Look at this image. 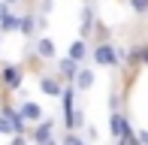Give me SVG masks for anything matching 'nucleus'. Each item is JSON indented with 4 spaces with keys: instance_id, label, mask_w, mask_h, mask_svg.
<instances>
[{
    "instance_id": "obj_11",
    "label": "nucleus",
    "mask_w": 148,
    "mask_h": 145,
    "mask_svg": "<svg viewBox=\"0 0 148 145\" xmlns=\"http://www.w3.org/2000/svg\"><path fill=\"white\" fill-rule=\"evenodd\" d=\"M33 139H36V142H49V139H51V124L42 121V124L36 127V133H33Z\"/></svg>"
},
{
    "instance_id": "obj_14",
    "label": "nucleus",
    "mask_w": 148,
    "mask_h": 145,
    "mask_svg": "<svg viewBox=\"0 0 148 145\" xmlns=\"http://www.w3.org/2000/svg\"><path fill=\"white\" fill-rule=\"evenodd\" d=\"M91 21H94V18H91V9H85V12H82V30H85V34H88V30L94 27Z\"/></svg>"
},
{
    "instance_id": "obj_6",
    "label": "nucleus",
    "mask_w": 148,
    "mask_h": 145,
    "mask_svg": "<svg viewBox=\"0 0 148 145\" xmlns=\"http://www.w3.org/2000/svg\"><path fill=\"white\" fill-rule=\"evenodd\" d=\"M36 55L45 57V61H51V57H55V42H51V39H39L36 42Z\"/></svg>"
},
{
    "instance_id": "obj_5",
    "label": "nucleus",
    "mask_w": 148,
    "mask_h": 145,
    "mask_svg": "<svg viewBox=\"0 0 148 145\" xmlns=\"http://www.w3.org/2000/svg\"><path fill=\"white\" fill-rule=\"evenodd\" d=\"M70 57L73 61H85V57H88V42H85V39H76V42L70 45Z\"/></svg>"
},
{
    "instance_id": "obj_4",
    "label": "nucleus",
    "mask_w": 148,
    "mask_h": 145,
    "mask_svg": "<svg viewBox=\"0 0 148 145\" xmlns=\"http://www.w3.org/2000/svg\"><path fill=\"white\" fill-rule=\"evenodd\" d=\"M39 88H42V94H49V97H60V82L55 76H45L42 82H39Z\"/></svg>"
},
{
    "instance_id": "obj_9",
    "label": "nucleus",
    "mask_w": 148,
    "mask_h": 145,
    "mask_svg": "<svg viewBox=\"0 0 148 145\" xmlns=\"http://www.w3.org/2000/svg\"><path fill=\"white\" fill-rule=\"evenodd\" d=\"M21 118H30V121H39V118H42V109H39L36 103H24V106H21Z\"/></svg>"
},
{
    "instance_id": "obj_16",
    "label": "nucleus",
    "mask_w": 148,
    "mask_h": 145,
    "mask_svg": "<svg viewBox=\"0 0 148 145\" xmlns=\"http://www.w3.org/2000/svg\"><path fill=\"white\" fill-rule=\"evenodd\" d=\"M64 142H70V145H76V142H79V145H82V139H79V136H73V133H66V136H64Z\"/></svg>"
},
{
    "instance_id": "obj_13",
    "label": "nucleus",
    "mask_w": 148,
    "mask_h": 145,
    "mask_svg": "<svg viewBox=\"0 0 148 145\" xmlns=\"http://www.w3.org/2000/svg\"><path fill=\"white\" fill-rule=\"evenodd\" d=\"M18 30H21V34H33V30H36V18H18Z\"/></svg>"
},
{
    "instance_id": "obj_1",
    "label": "nucleus",
    "mask_w": 148,
    "mask_h": 145,
    "mask_svg": "<svg viewBox=\"0 0 148 145\" xmlns=\"http://www.w3.org/2000/svg\"><path fill=\"white\" fill-rule=\"evenodd\" d=\"M118 51H115V45H109V42H100L97 49H94V61L97 64H103V67H109V64H118Z\"/></svg>"
},
{
    "instance_id": "obj_7",
    "label": "nucleus",
    "mask_w": 148,
    "mask_h": 145,
    "mask_svg": "<svg viewBox=\"0 0 148 145\" xmlns=\"http://www.w3.org/2000/svg\"><path fill=\"white\" fill-rule=\"evenodd\" d=\"M0 79H3L9 88H15V85L21 82V72H18V67H3V76H0Z\"/></svg>"
},
{
    "instance_id": "obj_15",
    "label": "nucleus",
    "mask_w": 148,
    "mask_h": 145,
    "mask_svg": "<svg viewBox=\"0 0 148 145\" xmlns=\"http://www.w3.org/2000/svg\"><path fill=\"white\" fill-rule=\"evenodd\" d=\"M130 6L136 12H148V0H130Z\"/></svg>"
},
{
    "instance_id": "obj_18",
    "label": "nucleus",
    "mask_w": 148,
    "mask_h": 145,
    "mask_svg": "<svg viewBox=\"0 0 148 145\" xmlns=\"http://www.w3.org/2000/svg\"><path fill=\"white\" fill-rule=\"evenodd\" d=\"M139 142H148V130H139Z\"/></svg>"
},
{
    "instance_id": "obj_19",
    "label": "nucleus",
    "mask_w": 148,
    "mask_h": 145,
    "mask_svg": "<svg viewBox=\"0 0 148 145\" xmlns=\"http://www.w3.org/2000/svg\"><path fill=\"white\" fill-rule=\"evenodd\" d=\"M3 12H6V3H0V15H3Z\"/></svg>"
},
{
    "instance_id": "obj_20",
    "label": "nucleus",
    "mask_w": 148,
    "mask_h": 145,
    "mask_svg": "<svg viewBox=\"0 0 148 145\" xmlns=\"http://www.w3.org/2000/svg\"><path fill=\"white\" fill-rule=\"evenodd\" d=\"M3 3H6V6H9V3H18V0H3Z\"/></svg>"
},
{
    "instance_id": "obj_3",
    "label": "nucleus",
    "mask_w": 148,
    "mask_h": 145,
    "mask_svg": "<svg viewBox=\"0 0 148 145\" xmlns=\"http://www.w3.org/2000/svg\"><path fill=\"white\" fill-rule=\"evenodd\" d=\"M76 88L79 91H91V85H94V72L91 70H76Z\"/></svg>"
},
{
    "instance_id": "obj_17",
    "label": "nucleus",
    "mask_w": 148,
    "mask_h": 145,
    "mask_svg": "<svg viewBox=\"0 0 148 145\" xmlns=\"http://www.w3.org/2000/svg\"><path fill=\"white\" fill-rule=\"evenodd\" d=\"M139 49H142V51H139V57H142V61L148 64V45H139Z\"/></svg>"
},
{
    "instance_id": "obj_8",
    "label": "nucleus",
    "mask_w": 148,
    "mask_h": 145,
    "mask_svg": "<svg viewBox=\"0 0 148 145\" xmlns=\"http://www.w3.org/2000/svg\"><path fill=\"white\" fill-rule=\"evenodd\" d=\"M0 30H3V34H12V30H18V18H15V15H9V12H3V15H0Z\"/></svg>"
},
{
    "instance_id": "obj_10",
    "label": "nucleus",
    "mask_w": 148,
    "mask_h": 145,
    "mask_svg": "<svg viewBox=\"0 0 148 145\" xmlns=\"http://www.w3.org/2000/svg\"><path fill=\"white\" fill-rule=\"evenodd\" d=\"M58 67H60V72H64L66 79H73V76H76V70H79V61H73V57H64Z\"/></svg>"
},
{
    "instance_id": "obj_12",
    "label": "nucleus",
    "mask_w": 148,
    "mask_h": 145,
    "mask_svg": "<svg viewBox=\"0 0 148 145\" xmlns=\"http://www.w3.org/2000/svg\"><path fill=\"white\" fill-rule=\"evenodd\" d=\"M12 130H15V115L12 112L0 115V133H12Z\"/></svg>"
},
{
    "instance_id": "obj_2",
    "label": "nucleus",
    "mask_w": 148,
    "mask_h": 145,
    "mask_svg": "<svg viewBox=\"0 0 148 145\" xmlns=\"http://www.w3.org/2000/svg\"><path fill=\"white\" fill-rule=\"evenodd\" d=\"M109 121H112V133H115V139H127V136H130V124H127L124 115H118V112H115Z\"/></svg>"
}]
</instances>
